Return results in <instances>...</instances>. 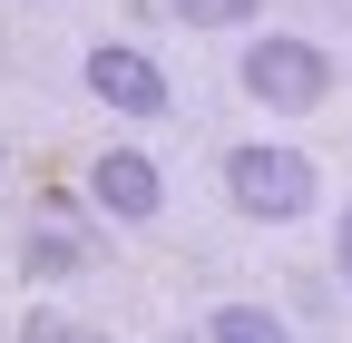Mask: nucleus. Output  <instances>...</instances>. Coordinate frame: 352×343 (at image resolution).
Here are the masks:
<instances>
[{
	"instance_id": "nucleus-8",
	"label": "nucleus",
	"mask_w": 352,
	"mask_h": 343,
	"mask_svg": "<svg viewBox=\"0 0 352 343\" xmlns=\"http://www.w3.org/2000/svg\"><path fill=\"white\" fill-rule=\"evenodd\" d=\"M166 10L186 20V30H245V20H254V0H166Z\"/></svg>"
},
{
	"instance_id": "nucleus-6",
	"label": "nucleus",
	"mask_w": 352,
	"mask_h": 343,
	"mask_svg": "<svg viewBox=\"0 0 352 343\" xmlns=\"http://www.w3.org/2000/svg\"><path fill=\"white\" fill-rule=\"evenodd\" d=\"M206 343H294V333L264 314V304H226V314L206 324Z\"/></svg>"
},
{
	"instance_id": "nucleus-3",
	"label": "nucleus",
	"mask_w": 352,
	"mask_h": 343,
	"mask_svg": "<svg viewBox=\"0 0 352 343\" xmlns=\"http://www.w3.org/2000/svg\"><path fill=\"white\" fill-rule=\"evenodd\" d=\"M88 89H98L108 108H127V118H157V108H166V69L108 39V50H88Z\"/></svg>"
},
{
	"instance_id": "nucleus-2",
	"label": "nucleus",
	"mask_w": 352,
	"mask_h": 343,
	"mask_svg": "<svg viewBox=\"0 0 352 343\" xmlns=\"http://www.w3.org/2000/svg\"><path fill=\"white\" fill-rule=\"evenodd\" d=\"M245 89H254L264 108H294V118H303V108L333 98V59L314 50V39H284V30H274V39L245 50Z\"/></svg>"
},
{
	"instance_id": "nucleus-9",
	"label": "nucleus",
	"mask_w": 352,
	"mask_h": 343,
	"mask_svg": "<svg viewBox=\"0 0 352 343\" xmlns=\"http://www.w3.org/2000/svg\"><path fill=\"white\" fill-rule=\"evenodd\" d=\"M333 255H342V284H352V206H342V245H333Z\"/></svg>"
},
{
	"instance_id": "nucleus-5",
	"label": "nucleus",
	"mask_w": 352,
	"mask_h": 343,
	"mask_svg": "<svg viewBox=\"0 0 352 343\" xmlns=\"http://www.w3.org/2000/svg\"><path fill=\"white\" fill-rule=\"evenodd\" d=\"M59 265H88V236L59 226V216H39L30 226V275H59Z\"/></svg>"
},
{
	"instance_id": "nucleus-4",
	"label": "nucleus",
	"mask_w": 352,
	"mask_h": 343,
	"mask_svg": "<svg viewBox=\"0 0 352 343\" xmlns=\"http://www.w3.org/2000/svg\"><path fill=\"white\" fill-rule=\"evenodd\" d=\"M88 187H98V206H108V216H127V226H147L157 206H166V177H157L138 147H108L98 167H88Z\"/></svg>"
},
{
	"instance_id": "nucleus-1",
	"label": "nucleus",
	"mask_w": 352,
	"mask_h": 343,
	"mask_svg": "<svg viewBox=\"0 0 352 343\" xmlns=\"http://www.w3.org/2000/svg\"><path fill=\"white\" fill-rule=\"evenodd\" d=\"M226 187H235V206H245L254 226H294L303 206H314V157H303V147H274V138H254V147L226 157Z\"/></svg>"
},
{
	"instance_id": "nucleus-7",
	"label": "nucleus",
	"mask_w": 352,
	"mask_h": 343,
	"mask_svg": "<svg viewBox=\"0 0 352 343\" xmlns=\"http://www.w3.org/2000/svg\"><path fill=\"white\" fill-rule=\"evenodd\" d=\"M20 343H108L88 314H69V304H30V324H20Z\"/></svg>"
}]
</instances>
